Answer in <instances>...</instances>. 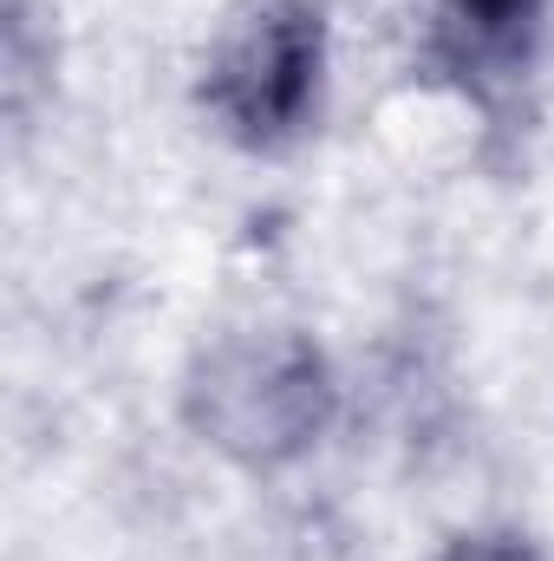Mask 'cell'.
<instances>
[{"instance_id": "1", "label": "cell", "mask_w": 554, "mask_h": 561, "mask_svg": "<svg viewBox=\"0 0 554 561\" xmlns=\"http://www.w3.org/2000/svg\"><path fill=\"white\" fill-rule=\"evenodd\" d=\"M339 419V359L300 320H235L209 333L176 379V424L189 444L255 483L313 463Z\"/></svg>"}, {"instance_id": "2", "label": "cell", "mask_w": 554, "mask_h": 561, "mask_svg": "<svg viewBox=\"0 0 554 561\" xmlns=\"http://www.w3.org/2000/svg\"><path fill=\"white\" fill-rule=\"evenodd\" d=\"M333 99L326 0H229L189 72V105L209 138L242 157H293Z\"/></svg>"}, {"instance_id": "3", "label": "cell", "mask_w": 554, "mask_h": 561, "mask_svg": "<svg viewBox=\"0 0 554 561\" xmlns=\"http://www.w3.org/2000/svg\"><path fill=\"white\" fill-rule=\"evenodd\" d=\"M554 46V0H424L417 79L476 112L489 131L529 118Z\"/></svg>"}, {"instance_id": "4", "label": "cell", "mask_w": 554, "mask_h": 561, "mask_svg": "<svg viewBox=\"0 0 554 561\" xmlns=\"http://www.w3.org/2000/svg\"><path fill=\"white\" fill-rule=\"evenodd\" d=\"M0 53H7V105L26 112L33 85H53L59 46H53V0H0Z\"/></svg>"}, {"instance_id": "5", "label": "cell", "mask_w": 554, "mask_h": 561, "mask_svg": "<svg viewBox=\"0 0 554 561\" xmlns=\"http://www.w3.org/2000/svg\"><path fill=\"white\" fill-rule=\"evenodd\" d=\"M430 561H554V556L522 523H470V529H450L430 549Z\"/></svg>"}]
</instances>
